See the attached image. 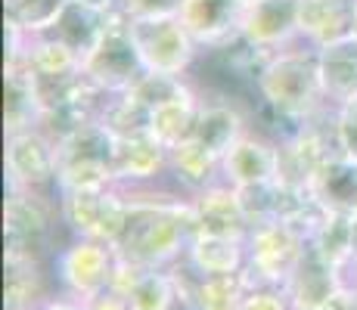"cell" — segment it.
<instances>
[{
	"label": "cell",
	"mask_w": 357,
	"mask_h": 310,
	"mask_svg": "<svg viewBox=\"0 0 357 310\" xmlns=\"http://www.w3.org/2000/svg\"><path fill=\"white\" fill-rule=\"evenodd\" d=\"M193 258L211 277H230L236 270L239 258H243V239H230V236H193Z\"/></svg>",
	"instance_id": "obj_22"
},
{
	"label": "cell",
	"mask_w": 357,
	"mask_h": 310,
	"mask_svg": "<svg viewBox=\"0 0 357 310\" xmlns=\"http://www.w3.org/2000/svg\"><path fill=\"white\" fill-rule=\"evenodd\" d=\"M243 38L258 50L277 53L298 40V0H249Z\"/></svg>",
	"instance_id": "obj_10"
},
{
	"label": "cell",
	"mask_w": 357,
	"mask_h": 310,
	"mask_svg": "<svg viewBox=\"0 0 357 310\" xmlns=\"http://www.w3.org/2000/svg\"><path fill=\"white\" fill-rule=\"evenodd\" d=\"M78 3H84L87 10L100 13V16H106V19H112V16H119V13H125V0H78Z\"/></svg>",
	"instance_id": "obj_26"
},
{
	"label": "cell",
	"mask_w": 357,
	"mask_h": 310,
	"mask_svg": "<svg viewBox=\"0 0 357 310\" xmlns=\"http://www.w3.org/2000/svg\"><path fill=\"white\" fill-rule=\"evenodd\" d=\"M168 177L181 192L196 196L199 189L221 180V158L196 140H187L168 153Z\"/></svg>",
	"instance_id": "obj_18"
},
{
	"label": "cell",
	"mask_w": 357,
	"mask_h": 310,
	"mask_svg": "<svg viewBox=\"0 0 357 310\" xmlns=\"http://www.w3.org/2000/svg\"><path fill=\"white\" fill-rule=\"evenodd\" d=\"M258 100L295 118H314L317 112L333 106L320 84L317 47L298 38L295 44L271 53L258 75Z\"/></svg>",
	"instance_id": "obj_1"
},
{
	"label": "cell",
	"mask_w": 357,
	"mask_h": 310,
	"mask_svg": "<svg viewBox=\"0 0 357 310\" xmlns=\"http://www.w3.org/2000/svg\"><path fill=\"white\" fill-rule=\"evenodd\" d=\"M6 189L56 192V143L40 127L6 134Z\"/></svg>",
	"instance_id": "obj_6"
},
{
	"label": "cell",
	"mask_w": 357,
	"mask_h": 310,
	"mask_svg": "<svg viewBox=\"0 0 357 310\" xmlns=\"http://www.w3.org/2000/svg\"><path fill=\"white\" fill-rule=\"evenodd\" d=\"M357 0H298V38L311 47L342 40L354 31Z\"/></svg>",
	"instance_id": "obj_14"
},
{
	"label": "cell",
	"mask_w": 357,
	"mask_h": 310,
	"mask_svg": "<svg viewBox=\"0 0 357 310\" xmlns=\"http://www.w3.org/2000/svg\"><path fill=\"white\" fill-rule=\"evenodd\" d=\"M128 13H119L106 22L100 40L81 62V72L91 84H97L102 93H128L137 81L146 75V65L140 59L134 38H130Z\"/></svg>",
	"instance_id": "obj_3"
},
{
	"label": "cell",
	"mask_w": 357,
	"mask_h": 310,
	"mask_svg": "<svg viewBox=\"0 0 357 310\" xmlns=\"http://www.w3.org/2000/svg\"><path fill=\"white\" fill-rule=\"evenodd\" d=\"M351 251H354V261H357V215H351Z\"/></svg>",
	"instance_id": "obj_27"
},
{
	"label": "cell",
	"mask_w": 357,
	"mask_h": 310,
	"mask_svg": "<svg viewBox=\"0 0 357 310\" xmlns=\"http://www.w3.org/2000/svg\"><path fill=\"white\" fill-rule=\"evenodd\" d=\"M183 0H125V13L130 19H153V16H181Z\"/></svg>",
	"instance_id": "obj_25"
},
{
	"label": "cell",
	"mask_w": 357,
	"mask_h": 310,
	"mask_svg": "<svg viewBox=\"0 0 357 310\" xmlns=\"http://www.w3.org/2000/svg\"><path fill=\"white\" fill-rule=\"evenodd\" d=\"M199 109H202V93L199 91L153 109V112H149V137H153L155 143H162L168 153L174 146H181V143L193 140Z\"/></svg>",
	"instance_id": "obj_19"
},
{
	"label": "cell",
	"mask_w": 357,
	"mask_h": 310,
	"mask_svg": "<svg viewBox=\"0 0 357 310\" xmlns=\"http://www.w3.org/2000/svg\"><path fill=\"white\" fill-rule=\"evenodd\" d=\"M59 192H25V189H6V248L10 258H31L34 248L44 242L53 230V211L50 199Z\"/></svg>",
	"instance_id": "obj_7"
},
{
	"label": "cell",
	"mask_w": 357,
	"mask_h": 310,
	"mask_svg": "<svg viewBox=\"0 0 357 310\" xmlns=\"http://www.w3.org/2000/svg\"><path fill=\"white\" fill-rule=\"evenodd\" d=\"M193 205V230L202 236H230V239H245L249 236V220L239 208L236 189L227 180H218L196 196H190ZM193 233V236H196Z\"/></svg>",
	"instance_id": "obj_8"
},
{
	"label": "cell",
	"mask_w": 357,
	"mask_h": 310,
	"mask_svg": "<svg viewBox=\"0 0 357 310\" xmlns=\"http://www.w3.org/2000/svg\"><path fill=\"white\" fill-rule=\"evenodd\" d=\"M245 130H249V112L243 106H236L230 100H218V96H202V109H199V121L193 134L199 146L224 158Z\"/></svg>",
	"instance_id": "obj_13"
},
{
	"label": "cell",
	"mask_w": 357,
	"mask_h": 310,
	"mask_svg": "<svg viewBox=\"0 0 357 310\" xmlns=\"http://www.w3.org/2000/svg\"><path fill=\"white\" fill-rule=\"evenodd\" d=\"M106 22H109L106 16L87 10V6L78 3V0H68V3L63 6V13L56 16V22L50 25V31H44V34H53L56 40H63L68 50H75L81 56V62H84V56L100 40Z\"/></svg>",
	"instance_id": "obj_20"
},
{
	"label": "cell",
	"mask_w": 357,
	"mask_h": 310,
	"mask_svg": "<svg viewBox=\"0 0 357 310\" xmlns=\"http://www.w3.org/2000/svg\"><path fill=\"white\" fill-rule=\"evenodd\" d=\"M335 140L342 155L357 158V96L335 106Z\"/></svg>",
	"instance_id": "obj_24"
},
{
	"label": "cell",
	"mask_w": 357,
	"mask_h": 310,
	"mask_svg": "<svg viewBox=\"0 0 357 310\" xmlns=\"http://www.w3.org/2000/svg\"><path fill=\"white\" fill-rule=\"evenodd\" d=\"M130 19V16H128ZM130 38H134L146 72L181 75L190 78L196 68L202 47L187 31L181 16H153V19H130Z\"/></svg>",
	"instance_id": "obj_4"
},
{
	"label": "cell",
	"mask_w": 357,
	"mask_h": 310,
	"mask_svg": "<svg viewBox=\"0 0 357 310\" xmlns=\"http://www.w3.org/2000/svg\"><path fill=\"white\" fill-rule=\"evenodd\" d=\"M351 34H354V38H357V16H354V31H351Z\"/></svg>",
	"instance_id": "obj_28"
},
{
	"label": "cell",
	"mask_w": 357,
	"mask_h": 310,
	"mask_svg": "<svg viewBox=\"0 0 357 310\" xmlns=\"http://www.w3.org/2000/svg\"><path fill=\"white\" fill-rule=\"evenodd\" d=\"M317 68H320L324 93L333 106L354 100L357 96V38L354 34L317 47Z\"/></svg>",
	"instance_id": "obj_17"
},
{
	"label": "cell",
	"mask_w": 357,
	"mask_h": 310,
	"mask_svg": "<svg viewBox=\"0 0 357 310\" xmlns=\"http://www.w3.org/2000/svg\"><path fill=\"white\" fill-rule=\"evenodd\" d=\"M168 177V149L149 134L115 140V186H146Z\"/></svg>",
	"instance_id": "obj_12"
},
{
	"label": "cell",
	"mask_w": 357,
	"mask_h": 310,
	"mask_svg": "<svg viewBox=\"0 0 357 310\" xmlns=\"http://www.w3.org/2000/svg\"><path fill=\"white\" fill-rule=\"evenodd\" d=\"M280 171V149L273 140L245 130L233 149L221 158V180L230 186H245V183H261V180H277Z\"/></svg>",
	"instance_id": "obj_11"
},
{
	"label": "cell",
	"mask_w": 357,
	"mask_h": 310,
	"mask_svg": "<svg viewBox=\"0 0 357 310\" xmlns=\"http://www.w3.org/2000/svg\"><path fill=\"white\" fill-rule=\"evenodd\" d=\"M249 0H183L181 22L196 38L202 50L243 34V19Z\"/></svg>",
	"instance_id": "obj_9"
},
{
	"label": "cell",
	"mask_w": 357,
	"mask_h": 310,
	"mask_svg": "<svg viewBox=\"0 0 357 310\" xmlns=\"http://www.w3.org/2000/svg\"><path fill=\"white\" fill-rule=\"evenodd\" d=\"M68 0H3L6 6V22H16L29 34H44L56 22Z\"/></svg>",
	"instance_id": "obj_23"
},
{
	"label": "cell",
	"mask_w": 357,
	"mask_h": 310,
	"mask_svg": "<svg viewBox=\"0 0 357 310\" xmlns=\"http://www.w3.org/2000/svg\"><path fill=\"white\" fill-rule=\"evenodd\" d=\"M307 192L329 215H357V158L335 153L317 168Z\"/></svg>",
	"instance_id": "obj_16"
},
{
	"label": "cell",
	"mask_w": 357,
	"mask_h": 310,
	"mask_svg": "<svg viewBox=\"0 0 357 310\" xmlns=\"http://www.w3.org/2000/svg\"><path fill=\"white\" fill-rule=\"evenodd\" d=\"M25 62L31 65L34 75H75L81 72V56L68 50L63 40L53 34H31L29 50H25Z\"/></svg>",
	"instance_id": "obj_21"
},
{
	"label": "cell",
	"mask_w": 357,
	"mask_h": 310,
	"mask_svg": "<svg viewBox=\"0 0 357 310\" xmlns=\"http://www.w3.org/2000/svg\"><path fill=\"white\" fill-rule=\"evenodd\" d=\"M40 124V100L34 72L25 59L6 62L3 68V134H22Z\"/></svg>",
	"instance_id": "obj_15"
},
{
	"label": "cell",
	"mask_w": 357,
	"mask_h": 310,
	"mask_svg": "<svg viewBox=\"0 0 357 310\" xmlns=\"http://www.w3.org/2000/svg\"><path fill=\"white\" fill-rule=\"evenodd\" d=\"M56 205H59V217L81 239H93V242H106V245L119 242L130 215V205L121 196L119 186L84 189V192H59Z\"/></svg>",
	"instance_id": "obj_5"
},
{
	"label": "cell",
	"mask_w": 357,
	"mask_h": 310,
	"mask_svg": "<svg viewBox=\"0 0 357 310\" xmlns=\"http://www.w3.org/2000/svg\"><path fill=\"white\" fill-rule=\"evenodd\" d=\"M115 186V137L100 121L84 124L56 143V192Z\"/></svg>",
	"instance_id": "obj_2"
}]
</instances>
